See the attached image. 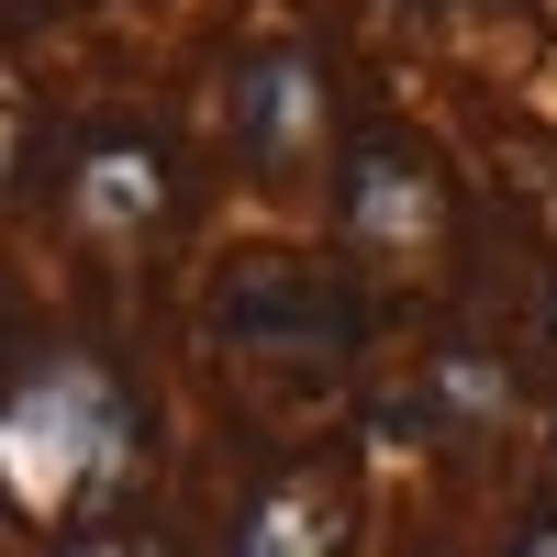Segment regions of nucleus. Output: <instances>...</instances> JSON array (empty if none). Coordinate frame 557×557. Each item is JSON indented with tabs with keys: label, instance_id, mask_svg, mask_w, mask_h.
I'll list each match as a JSON object with an SVG mask.
<instances>
[{
	"label": "nucleus",
	"instance_id": "1",
	"mask_svg": "<svg viewBox=\"0 0 557 557\" xmlns=\"http://www.w3.org/2000/svg\"><path fill=\"white\" fill-rule=\"evenodd\" d=\"M12 491L23 513H67V524H101L123 480H134V391L101 346H23L12 368Z\"/></svg>",
	"mask_w": 557,
	"mask_h": 557
},
{
	"label": "nucleus",
	"instance_id": "2",
	"mask_svg": "<svg viewBox=\"0 0 557 557\" xmlns=\"http://www.w3.org/2000/svg\"><path fill=\"white\" fill-rule=\"evenodd\" d=\"M212 335H223V357H246V368L335 380L346 346H357V301L335 290V278L290 268V257H257V268H235V278L212 290Z\"/></svg>",
	"mask_w": 557,
	"mask_h": 557
},
{
	"label": "nucleus",
	"instance_id": "3",
	"mask_svg": "<svg viewBox=\"0 0 557 557\" xmlns=\"http://www.w3.org/2000/svg\"><path fill=\"white\" fill-rule=\"evenodd\" d=\"M223 123H235V157L257 178H290L312 157H346L335 146V78H323L312 45H246L235 78H223Z\"/></svg>",
	"mask_w": 557,
	"mask_h": 557
},
{
	"label": "nucleus",
	"instance_id": "4",
	"mask_svg": "<svg viewBox=\"0 0 557 557\" xmlns=\"http://www.w3.org/2000/svg\"><path fill=\"white\" fill-rule=\"evenodd\" d=\"M335 223L368 257H412L446 235V178L435 157H412V134H346L335 157Z\"/></svg>",
	"mask_w": 557,
	"mask_h": 557
},
{
	"label": "nucleus",
	"instance_id": "5",
	"mask_svg": "<svg viewBox=\"0 0 557 557\" xmlns=\"http://www.w3.org/2000/svg\"><path fill=\"white\" fill-rule=\"evenodd\" d=\"M67 212L89 223V235H112V246L157 235L168 223V146L146 123H89L78 157H67Z\"/></svg>",
	"mask_w": 557,
	"mask_h": 557
},
{
	"label": "nucleus",
	"instance_id": "6",
	"mask_svg": "<svg viewBox=\"0 0 557 557\" xmlns=\"http://www.w3.org/2000/svg\"><path fill=\"white\" fill-rule=\"evenodd\" d=\"M346 535H357L346 480L323 469V457H290V469H268V480L246 491L223 557H346Z\"/></svg>",
	"mask_w": 557,
	"mask_h": 557
},
{
	"label": "nucleus",
	"instance_id": "7",
	"mask_svg": "<svg viewBox=\"0 0 557 557\" xmlns=\"http://www.w3.org/2000/svg\"><path fill=\"white\" fill-rule=\"evenodd\" d=\"M57 557H178L168 535H146V524H78Z\"/></svg>",
	"mask_w": 557,
	"mask_h": 557
},
{
	"label": "nucleus",
	"instance_id": "8",
	"mask_svg": "<svg viewBox=\"0 0 557 557\" xmlns=\"http://www.w3.org/2000/svg\"><path fill=\"white\" fill-rule=\"evenodd\" d=\"M513 557H557V513H535V524L513 535Z\"/></svg>",
	"mask_w": 557,
	"mask_h": 557
},
{
	"label": "nucleus",
	"instance_id": "9",
	"mask_svg": "<svg viewBox=\"0 0 557 557\" xmlns=\"http://www.w3.org/2000/svg\"><path fill=\"white\" fill-rule=\"evenodd\" d=\"M12 12H23V23H45V12H78V0H12Z\"/></svg>",
	"mask_w": 557,
	"mask_h": 557
},
{
	"label": "nucleus",
	"instance_id": "10",
	"mask_svg": "<svg viewBox=\"0 0 557 557\" xmlns=\"http://www.w3.org/2000/svg\"><path fill=\"white\" fill-rule=\"evenodd\" d=\"M546 491H557V435H546Z\"/></svg>",
	"mask_w": 557,
	"mask_h": 557
},
{
	"label": "nucleus",
	"instance_id": "11",
	"mask_svg": "<svg viewBox=\"0 0 557 557\" xmlns=\"http://www.w3.org/2000/svg\"><path fill=\"white\" fill-rule=\"evenodd\" d=\"M546 346H557V323H546Z\"/></svg>",
	"mask_w": 557,
	"mask_h": 557
}]
</instances>
